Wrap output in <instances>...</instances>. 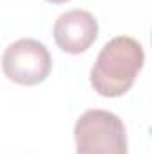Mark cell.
Instances as JSON below:
<instances>
[{"label":"cell","instance_id":"cell-1","mask_svg":"<svg viewBox=\"0 0 152 154\" xmlns=\"http://www.w3.org/2000/svg\"><path fill=\"white\" fill-rule=\"evenodd\" d=\"M145 63V52L138 39L116 36L99 52L91 70L90 82L102 97H122L127 93Z\"/></svg>","mask_w":152,"mask_h":154},{"label":"cell","instance_id":"cell-2","mask_svg":"<svg viewBox=\"0 0 152 154\" xmlns=\"http://www.w3.org/2000/svg\"><path fill=\"white\" fill-rule=\"evenodd\" d=\"M77 154H127L122 118L108 109H88L74 127Z\"/></svg>","mask_w":152,"mask_h":154},{"label":"cell","instance_id":"cell-3","mask_svg":"<svg viewBox=\"0 0 152 154\" xmlns=\"http://www.w3.org/2000/svg\"><path fill=\"white\" fill-rule=\"evenodd\" d=\"M2 70L9 81L16 84L36 86L50 75L52 56L38 39H16L2 54Z\"/></svg>","mask_w":152,"mask_h":154},{"label":"cell","instance_id":"cell-4","mask_svg":"<svg viewBox=\"0 0 152 154\" xmlns=\"http://www.w3.org/2000/svg\"><path fill=\"white\" fill-rule=\"evenodd\" d=\"M99 36V23L90 11L70 9L57 16L54 23V39L66 54L86 52Z\"/></svg>","mask_w":152,"mask_h":154},{"label":"cell","instance_id":"cell-5","mask_svg":"<svg viewBox=\"0 0 152 154\" xmlns=\"http://www.w3.org/2000/svg\"><path fill=\"white\" fill-rule=\"evenodd\" d=\"M47 2H50V4H66L70 0H47Z\"/></svg>","mask_w":152,"mask_h":154}]
</instances>
